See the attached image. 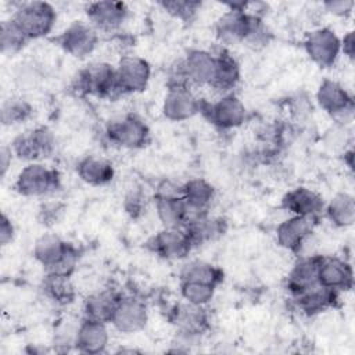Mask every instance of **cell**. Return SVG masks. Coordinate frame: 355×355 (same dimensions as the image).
<instances>
[{"label":"cell","instance_id":"cell-41","mask_svg":"<svg viewBox=\"0 0 355 355\" xmlns=\"http://www.w3.org/2000/svg\"><path fill=\"white\" fill-rule=\"evenodd\" d=\"M125 208L126 211L132 215V216H136L141 208H143V197L140 193L137 191H133L130 194L126 196V201H125Z\"/></svg>","mask_w":355,"mask_h":355},{"label":"cell","instance_id":"cell-12","mask_svg":"<svg viewBox=\"0 0 355 355\" xmlns=\"http://www.w3.org/2000/svg\"><path fill=\"white\" fill-rule=\"evenodd\" d=\"M98 31L89 22H72L58 37L60 47L75 58H85L93 53L98 43Z\"/></svg>","mask_w":355,"mask_h":355},{"label":"cell","instance_id":"cell-42","mask_svg":"<svg viewBox=\"0 0 355 355\" xmlns=\"http://www.w3.org/2000/svg\"><path fill=\"white\" fill-rule=\"evenodd\" d=\"M12 151H11V147H7V146H3L1 150H0V176L4 178L11 166V161H12Z\"/></svg>","mask_w":355,"mask_h":355},{"label":"cell","instance_id":"cell-23","mask_svg":"<svg viewBox=\"0 0 355 355\" xmlns=\"http://www.w3.org/2000/svg\"><path fill=\"white\" fill-rule=\"evenodd\" d=\"M119 297L121 294L111 288H104L90 294L83 301V318L89 320L111 323Z\"/></svg>","mask_w":355,"mask_h":355},{"label":"cell","instance_id":"cell-24","mask_svg":"<svg viewBox=\"0 0 355 355\" xmlns=\"http://www.w3.org/2000/svg\"><path fill=\"white\" fill-rule=\"evenodd\" d=\"M172 320L176 324L178 331L200 336L208 326V313L204 305L184 301L173 308Z\"/></svg>","mask_w":355,"mask_h":355},{"label":"cell","instance_id":"cell-11","mask_svg":"<svg viewBox=\"0 0 355 355\" xmlns=\"http://www.w3.org/2000/svg\"><path fill=\"white\" fill-rule=\"evenodd\" d=\"M148 319L147 306L135 294H121L111 323L121 333H136L141 330Z\"/></svg>","mask_w":355,"mask_h":355},{"label":"cell","instance_id":"cell-20","mask_svg":"<svg viewBox=\"0 0 355 355\" xmlns=\"http://www.w3.org/2000/svg\"><path fill=\"white\" fill-rule=\"evenodd\" d=\"M282 208L291 215L319 216L324 209L323 198L308 187H295L282 198Z\"/></svg>","mask_w":355,"mask_h":355},{"label":"cell","instance_id":"cell-15","mask_svg":"<svg viewBox=\"0 0 355 355\" xmlns=\"http://www.w3.org/2000/svg\"><path fill=\"white\" fill-rule=\"evenodd\" d=\"M200 101L189 86H169L162 112L169 121H186L200 112Z\"/></svg>","mask_w":355,"mask_h":355},{"label":"cell","instance_id":"cell-22","mask_svg":"<svg viewBox=\"0 0 355 355\" xmlns=\"http://www.w3.org/2000/svg\"><path fill=\"white\" fill-rule=\"evenodd\" d=\"M110 341L107 323L85 319L79 323L75 348L83 354L104 352Z\"/></svg>","mask_w":355,"mask_h":355},{"label":"cell","instance_id":"cell-36","mask_svg":"<svg viewBox=\"0 0 355 355\" xmlns=\"http://www.w3.org/2000/svg\"><path fill=\"white\" fill-rule=\"evenodd\" d=\"M159 6L169 15L183 22H190L196 17L197 11L201 8V3L194 0H165L161 1Z\"/></svg>","mask_w":355,"mask_h":355},{"label":"cell","instance_id":"cell-18","mask_svg":"<svg viewBox=\"0 0 355 355\" xmlns=\"http://www.w3.org/2000/svg\"><path fill=\"white\" fill-rule=\"evenodd\" d=\"M318 282L320 286L334 291L349 290L354 282L352 268L345 259L320 255L318 266Z\"/></svg>","mask_w":355,"mask_h":355},{"label":"cell","instance_id":"cell-43","mask_svg":"<svg viewBox=\"0 0 355 355\" xmlns=\"http://www.w3.org/2000/svg\"><path fill=\"white\" fill-rule=\"evenodd\" d=\"M341 53L347 55L349 60L354 58L355 53V39H354V32H348L343 39H341Z\"/></svg>","mask_w":355,"mask_h":355},{"label":"cell","instance_id":"cell-7","mask_svg":"<svg viewBox=\"0 0 355 355\" xmlns=\"http://www.w3.org/2000/svg\"><path fill=\"white\" fill-rule=\"evenodd\" d=\"M76 87L79 92L98 97H110L116 93L115 67L108 62H94L78 73Z\"/></svg>","mask_w":355,"mask_h":355},{"label":"cell","instance_id":"cell-21","mask_svg":"<svg viewBox=\"0 0 355 355\" xmlns=\"http://www.w3.org/2000/svg\"><path fill=\"white\" fill-rule=\"evenodd\" d=\"M320 255H304L291 268L287 276V288L293 297L308 291L316 286L318 282V266Z\"/></svg>","mask_w":355,"mask_h":355},{"label":"cell","instance_id":"cell-40","mask_svg":"<svg viewBox=\"0 0 355 355\" xmlns=\"http://www.w3.org/2000/svg\"><path fill=\"white\" fill-rule=\"evenodd\" d=\"M14 234H15V229H14V225H12L11 219L6 214H1V219H0V244L3 247L10 244L14 239Z\"/></svg>","mask_w":355,"mask_h":355},{"label":"cell","instance_id":"cell-32","mask_svg":"<svg viewBox=\"0 0 355 355\" xmlns=\"http://www.w3.org/2000/svg\"><path fill=\"white\" fill-rule=\"evenodd\" d=\"M222 276L223 273L218 266L201 259L189 261L180 269V282H200L216 287L222 282Z\"/></svg>","mask_w":355,"mask_h":355},{"label":"cell","instance_id":"cell-31","mask_svg":"<svg viewBox=\"0 0 355 355\" xmlns=\"http://www.w3.org/2000/svg\"><path fill=\"white\" fill-rule=\"evenodd\" d=\"M71 276L47 273L42 290L44 297L55 305H68L75 298V287L69 279Z\"/></svg>","mask_w":355,"mask_h":355},{"label":"cell","instance_id":"cell-5","mask_svg":"<svg viewBox=\"0 0 355 355\" xmlns=\"http://www.w3.org/2000/svg\"><path fill=\"white\" fill-rule=\"evenodd\" d=\"M200 112H202L212 125L223 130L239 128L247 119L245 105L233 93L222 94L219 100L211 104L200 101Z\"/></svg>","mask_w":355,"mask_h":355},{"label":"cell","instance_id":"cell-37","mask_svg":"<svg viewBox=\"0 0 355 355\" xmlns=\"http://www.w3.org/2000/svg\"><path fill=\"white\" fill-rule=\"evenodd\" d=\"M39 79H40V76H39L36 68H33V65H19V68L15 72V78H14L15 83L24 90L33 89L37 85Z\"/></svg>","mask_w":355,"mask_h":355},{"label":"cell","instance_id":"cell-17","mask_svg":"<svg viewBox=\"0 0 355 355\" xmlns=\"http://www.w3.org/2000/svg\"><path fill=\"white\" fill-rule=\"evenodd\" d=\"M129 8L122 1H94L87 6L89 24L103 32L116 31L128 18Z\"/></svg>","mask_w":355,"mask_h":355},{"label":"cell","instance_id":"cell-39","mask_svg":"<svg viewBox=\"0 0 355 355\" xmlns=\"http://www.w3.org/2000/svg\"><path fill=\"white\" fill-rule=\"evenodd\" d=\"M355 3L352 0H330L323 3V7L327 12L337 17H347L352 12Z\"/></svg>","mask_w":355,"mask_h":355},{"label":"cell","instance_id":"cell-14","mask_svg":"<svg viewBox=\"0 0 355 355\" xmlns=\"http://www.w3.org/2000/svg\"><path fill=\"white\" fill-rule=\"evenodd\" d=\"M153 251L165 259H183L193 244L183 227H164L150 241Z\"/></svg>","mask_w":355,"mask_h":355},{"label":"cell","instance_id":"cell-1","mask_svg":"<svg viewBox=\"0 0 355 355\" xmlns=\"http://www.w3.org/2000/svg\"><path fill=\"white\" fill-rule=\"evenodd\" d=\"M33 257L47 273L64 276H71L78 263L76 248L53 233H46L35 241Z\"/></svg>","mask_w":355,"mask_h":355},{"label":"cell","instance_id":"cell-4","mask_svg":"<svg viewBox=\"0 0 355 355\" xmlns=\"http://www.w3.org/2000/svg\"><path fill=\"white\" fill-rule=\"evenodd\" d=\"M14 187L25 197L47 196L60 187V175L40 162H31L18 173Z\"/></svg>","mask_w":355,"mask_h":355},{"label":"cell","instance_id":"cell-38","mask_svg":"<svg viewBox=\"0 0 355 355\" xmlns=\"http://www.w3.org/2000/svg\"><path fill=\"white\" fill-rule=\"evenodd\" d=\"M64 214L61 202H46L39 208V219L43 225H54Z\"/></svg>","mask_w":355,"mask_h":355},{"label":"cell","instance_id":"cell-26","mask_svg":"<svg viewBox=\"0 0 355 355\" xmlns=\"http://www.w3.org/2000/svg\"><path fill=\"white\" fill-rule=\"evenodd\" d=\"M155 212L164 227H184L187 204L180 194H157Z\"/></svg>","mask_w":355,"mask_h":355},{"label":"cell","instance_id":"cell-13","mask_svg":"<svg viewBox=\"0 0 355 355\" xmlns=\"http://www.w3.org/2000/svg\"><path fill=\"white\" fill-rule=\"evenodd\" d=\"M318 218L319 216L291 215L290 218L283 220L276 229L277 244L287 251H301L305 241L313 233Z\"/></svg>","mask_w":355,"mask_h":355},{"label":"cell","instance_id":"cell-19","mask_svg":"<svg viewBox=\"0 0 355 355\" xmlns=\"http://www.w3.org/2000/svg\"><path fill=\"white\" fill-rule=\"evenodd\" d=\"M182 197L187 204L186 223H189L190 220L208 214V208L215 197V190L205 179L194 178L182 184Z\"/></svg>","mask_w":355,"mask_h":355},{"label":"cell","instance_id":"cell-16","mask_svg":"<svg viewBox=\"0 0 355 355\" xmlns=\"http://www.w3.org/2000/svg\"><path fill=\"white\" fill-rule=\"evenodd\" d=\"M215 54L208 50H190L179 67L189 85H211L215 73Z\"/></svg>","mask_w":355,"mask_h":355},{"label":"cell","instance_id":"cell-25","mask_svg":"<svg viewBox=\"0 0 355 355\" xmlns=\"http://www.w3.org/2000/svg\"><path fill=\"white\" fill-rule=\"evenodd\" d=\"M215 54L216 65L215 73L211 82V87L220 92L222 94H227L236 87L240 80V67L236 58L225 49L218 50Z\"/></svg>","mask_w":355,"mask_h":355},{"label":"cell","instance_id":"cell-3","mask_svg":"<svg viewBox=\"0 0 355 355\" xmlns=\"http://www.w3.org/2000/svg\"><path fill=\"white\" fill-rule=\"evenodd\" d=\"M316 101L340 126L345 128L351 123L354 118V98L338 82L324 79L316 92Z\"/></svg>","mask_w":355,"mask_h":355},{"label":"cell","instance_id":"cell-29","mask_svg":"<svg viewBox=\"0 0 355 355\" xmlns=\"http://www.w3.org/2000/svg\"><path fill=\"white\" fill-rule=\"evenodd\" d=\"M337 293L338 291L326 288L319 284L308 291L295 295L294 300L301 312L306 315H316L333 306L334 301L337 300Z\"/></svg>","mask_w":355,"mask_h":355},{"label":"cell","instance_id":"cell-30","mask_svg":"<svg viewBox=\"0 0 355 355\" xmlns=\"http://www.w3.org/2000/svg\"><path fill=\"white\" fill-rule=\"evenodd\" d=\"M327 219L337 227H348L355 220V200L348 193H337L326 205Z\"/></svg>","mask_w":355,"mask_h":355},{"label":"cell","instance_id":"cell-9","mask_svg":"<svg viewBox=\"0 0 355 355\" xmlns=\"http://www.w3.org/2000/svg\"><path fill=\"white\" fill-rule=\"evenodd\" d=\"M308 57L319 67L329 68L334 65L341 53V39L330 28H319L312 31L305 42Z\"/></svg>","mask_w":355,"mask_h":355},{"label":"cell","instance_id":"cell-34","mask_svg":"<svg viewBox=\"0 0 355 355\" xmlns=\"http://www.w3.org/2000/svg\"><path fill=\"white\" fill-rule=\"evenodd\" d=\"M28 42L29 39L22 33V31L15 25L11 18L1 22L0 47L3 54H14L19 51Z\"/></svg>","mask_w":355,"mask_h":355},{"label":"cell","instance_id":"cell-10","mask_svg":"<svg viewBox=\"0 0 355 355\" xmlns=\"http://www.w3.org/2000/svg\"><path fill=\"white\" fill-rule=\"evenodd\" d=\"M115 75L119 93H139L147 87L151 68L139 55H123L115 67Z\"/></svg>","mask_w":355,"mask_h":355},{"label":"cell","instance_id":"cell-33","mask_svg":"<svg viewBox=\"0 0 355 355\" xmlns=\"http://www.w3.org/2000/svg\"><path fill=\"white\" fill-rule=\"evenodd\" d=\"M31 103L21 96H10L1 104V123L4 126H14L25 122L32 115Z\"/></svg>","mask_w":355,"mask_h":355},{"label":"cell","instance_id":"cell-35","mask_svg":"<svg viewBox=\"0 0 355 355\" xmlns=\"http://www.w3.org/2000/svg\"><path fill=\"white\" fill-rule=\"evenodd\" d=\"M215 286L200 283V282H190L184 280L180 282V294L184 301L196 304V305H207L215 293Z\"/></svg>","mask_w":355,"mask_h":355},{"label":"cell","instance_id":"cell-27","mask_svg":"<svg viewBox=\"0 0 355 355\" xmlns=\"http://www.w3.org/2000/svg\"><path fill=\"white\" fill-rule=\"evenodd\" d=\"M183 229L186 230L193 247H196L222 236L226 230V222L222 218H215L205 214L186 223Z\"/></svg>","mask_w":355,"mask_h":355},{"label":"cell","instance_id":"cell-2","mask_svg":"<svg viewBox=\"0 0 355 355\" xmlns=\"http://www.w3.org/2000/svg\"><path fill=\"white\" fill-rule=\"evenodd\" d=\"M11 19L29 39H39L49 35L55 24L57 12L47 1L19 3Z\"/></svg>","mask_w":355,"mask_h":355},{"label":"cell","instance_id":"cell-6","mask_svg":"<svg viewBox=\"0 0 355 355\" xmlns=\"http://www.w3.org/2000/svg\"><path fill=\"white\" fill-rule=\"evenodd\" d=\"M10 147L17 158L35 162L37 159L47 158L54 153L55 137L49 128L39 126L18 135Z\"/></svg>","mask_w":355,"mask_h":355},{"label":"cell","instance_id":"cell-8","mask_svg":"<svg viewBox=\"0 0 355 355\" xmlns=\"http://www.w3.org/2000/svg\"><path fill=\"white\" fill-rule=\"evenodd\" d=\"M107 137L111 143L123 148H140L147 144L150 129L137 115H123L107 126Z\"/></svg>","mask_w":355,"mask_h":355},{"label":"cell","instance_id":"cell-28","mask_svg":"<svg viewBox=\"0 0 355 355\" xmlns=\"http://www.w3.org/2000/svg\"><path fill=\"white\" fill-rule=\"evenodd\" d=\"M76 172L79 178L92 186H103L112 180L114 166L112 164L101 157L87 155L78 162Z\"/></svg>","mask_w":355,"mask_h":355}]
</instances>
